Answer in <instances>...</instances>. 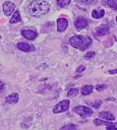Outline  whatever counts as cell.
I'll return each instance as SVG.
<instances>
[{
  "instance_id": "obj_1",
  "label": "cell",
  "mask_w": 117,
  "mask_h": 130,
  "mask_svg": "<svg viewBox=\"0 0 117 130\" xmlns=\"http://www.w3.org/2000/svg\"><path fill=\"white\" fill-rule=\"evenodd\" d=\"M49 3L43 0H33L28 6V11L33 18H41L44 16L49 12Z\"/></svg>"
},
{
  "instance_id": "obj_2",
  "label": "cell",
  "mask_w": 117,
  "mask_h": 130,
  "mask_svg": "<svg viewBox=\"0 0 117 130\" xmlns=\"http://www.w3.org/2000/svg\"><path fill=\"white\" fill-rule=\"evenodd\" d=\"M69 44L78 50L85 51L92 44V39L89 36H73L69 40Z\"/></svg>"
},
{
  "instance_id": "obj_3",
  "label": "cell",
  "mask_w": 117,
  "mask_h": 130,
  "mask_svg": "<svg viewBox=\"0 0 117 130\" xmlns=\"http://www.w3.org/2000/svg\"><path fill=\"white\" fill-rule=\"evenodd\" d=\"M73 112L76 114H78L81 117H89L92 115L93 110L91 107L86 106H77L73 107Z\"/></svg>"
},
{
  "instance_id": "obj_4",
  "label": "cell",
  "mask_w": 117,
  "mask_h": 130,
  "mask_svg": "<svg viewBox=\"0 0 117 130\" xmlns=\"http://www.w3.org/2000/svg\"><path fill=\"white\" fill-rule=\"evenodd\" d=\"M70 106V101L69 100H63L59 102L56 106L53 107V113H62L69 109Z\"/></svg>"
},
{
  "instance_id": "obj_5",
  "label": "cell",
  "mask_w": 117,
  "mask_h": 130,
  "mask_svg": "<svg viewBox=\"0 0 117 130\" xmlns=\"http://www.w3.org/2000/svg\"><path fill=\"white\" fill-rule=\"evenodd\" d=\"M88 25H89V21L85 17H78L74 22V26H75L76 30H78V31H81L85 28H87Z\"/></svg>"
},
{
  "instance_id": "obj_6",
  "label": "cell",
  "mask_w": 117,
  "mask_h": 130,
  "mask_svg": "<svg viewBox=\"0 0 117 130\" xmlns=\"http://www.w3.org/2000/svg\"><path fill=\"white\" fill-rule=\"evenodd\" d=\"M2 9H3V13L6 17L11 16V14L15 11V4L11 1H6L3 3V6H2Z\"/></svg>"
},
{
  "instance_id": "obj_7",
  "label": "cell",
  "mask_w": 117,
  "mask_h": 130,
  "mask_svg": "<svg viewBox=\"0 0 117 130\" xmlns=\"http://www.w3.org/2000/svg\"><path fill=\"white\" fill-rule=\"evenodd\" d=\"M22 36L25 38L26 40H28V41H33V40H35L36 38H37V36H38V34L36 31H34V30H30V29H26V30H22Z\"/></svg>"
},
{
  "instance_id": "obj_8",
  "label": "cell",
  "mask_w": 117,
  "mask_h": 130,
  "mask_svg": "<svg viewBox=\"0 0 117 130\" xmlns=\"http://www.w3.org/2000/svg\"><path fill=\"white\" fill-rule=\"evenodd\" d=\"M17 48L21 51H24V52H32L34 51V46L33 44H30L28 42H24V41H21V42H18L16 44Z\"/></svg>"
},
{
  "instance_id": "obj_9",
  "label": "cell",
  "mask_w": 117,
  "mask_h": 130,
  "mask_svg": "<svg viewBox=\"0 0 117 130\" xmlns=\"http://www.w3.org/2000/svg\"><path fill=\"white\" fill-rule=\"evenodd\" d=\"M57 32H63L68 27V21L65 18H58L57 19Z\"/></svg>"
},
{
  "instance_id": "obj_10",
  "label": "cell",
  "mask_w": 117,
  "mask_h": 130,
  "mask_svg": "<svg viewBox=\"0 0 117 130\" xmlns=\"http://www.w3.org/2000/svg\"><path fill=\"white\" fill-rule=\"evenodd\" d=\"M5 102L9 105H15L19 102V94L18 93H12L5 98Z\"/></svg>"
},
{
  "instance_id": "obj_11",
  "label": "cell",
  "mask_w": 117,
  "mask_h": 130,
  "mask_svg": "<svg viewBox=\"0 0 117 130\" xmlns=\"http://www.w3.org/2000/svg\"><path fill=\"white\" fill-rule=\"evenodd\" d=\"M95 32L97 34V36H106L109 34V26L108 25H101L100 27L96 28Z\"/></svg>"
},
{
  "instance_id": "obj_12",
  "label": "cell",
  "mask_w": 117,
  "mask_h": 130,
  "mask_svg": "<svg viewBox=\"0 0 117 130\" xmlns=\"http://www.w3.org/2000/svg\"><path fill=\"white\" fill-rule=\"evenodd\" d=\"M99 116L100 118H102L103 120H107V121H114L115 120V116L108 111H101L99 113Z\"/></svg>"
},
{
  "instance_id": "obj_13",
  "label": "cell",
  "mask_w": 117,
  "mask_h": 130,
  "mask_svg": "<svg viewBox=\"0 0 117 130\" xmlns=\"http://www.w3.org/2000/svg\"><path fill=\"white\" fill-rule=\"evenodd\" d=\"M93 89H94V87L92 85H84L81 88V94L83 96H90L93 92Z\"/></svg>"
},
{
  "instance_id": "obj_14",
  "label": "cell",
  "mask_w": 117,
  "mask_h": 130,
  "mask_svg": "<svg viewBox=\"0 0 117 130\" xmlns=\"http://www.w3.org/2000/svg\"><path fill=\"white\" fill-rule=\"evenodd\" d=\"M102 5L113 10H117V0H102Z\"/></svg>"
},
{
  "instance_id": "obj_15",
  "label": "cell",
  "mask_w": 117,
  "mask_h": 130,
  "mask_svg": "<svg viewBox=\"0 0 117 130\" xmlns=\"http://www.w3.org/2000/svg\"><path fill=\"white\" fill-rule=\"evenodd\" d=\"M105 15V11L103 9H94L92 12V16L94 19H100Z\"/></svg>"
},
{
  "instance_id": "obj_16",
  "label": "cell",
  "mask_w": 117,
  "mask_h": 130,
  "mask_svg": "<svg viewBox=\"0 0 117 130\" xmlns=\"http://www.w3.org/2000/svg\"><path fill=\"white\" fill-rule=\"evenodd\" d=\"M21 14H20V12H19V10H16V11H14V14H13V16L12 18L10 19V24H16V23H19V22H21Z\"/></svg>"
},
{
  "instance_id": "obj_17",
  "label": "cell",
  "mask_w": 117,
  "mask_h": 130,
  "mask_svg": "<svg viewBox=\"0 0 117 130\" xmlns=\"http://www.w3.org/2000/svg\"><path fill=\"white\" fill-rule=\"evenodd\" d=\"M111 122L113 121H107V120H101L100 118H95L93 120V124L95 126H100V125H109Z\"/></svg>"
},
{
  "instance_id": "obj_18",
  "label": "cell",
  "mask_w": 117,
  "mask_h": 130,
  "mask_svg": "<svg viewBox=\"0 0 117 130\" xmlns=\"http://www.w3.org/2000/svg\"><path fill=\"white\" fill-rule=\"evenodd\" d=\"M79 94V89L78 88H71L67 92V97L69 98H74Z\"/></svg>"
},
{
  "instance_id": "obj_19",
  "label": "cell",
  "mask_w": 117,
  "mask_h": 130,
  "mask_svg": "<svg viewBox=\"0 0 117 130\" xmlns=\"http://www.w3.org/2000/svg\"><path fill=\"white\" fill-rule=\"evenodd\" d=\"M88 105H90L92 107H94V108H99V107H100V106L102 105V101H100V100H97V101H91V102H88Z\"/></svg>"
},
{
  "instance_id": "obj_20",
  "label": "cell",
  "mask_w": 117,
  "mask_h": 130,
  "mask_svg": "<svg viewBox=\"0 0 117 130\" xmlns=\"http://www.w3.org/2000/svg\"><path fill=\"white\" fill-rule=\"evenodd\" d=\"M71 3V0H56V4L58 5L60 8L66 7Z\"/></svg>"
},
{
  "instance_id": "obj_21",
  "label": "cell",
  "mask_w": 117,
  "mask_h": 130,
  "mask_svg": "<svg viewBox=\"0 0 117 130\" xmlns=\"http://www.w3.org/2000/svg\"><path fill=\"white\" fill-rule=\"evenodd\" d=\"M59 130H78V126L75 124H65L63 125Z\"/></svg>"
},
{
  "instance_id": "obj_22",
  "label": "cell",
  "mask_w": 117,
  "mask_h": 130,
  "mask_svg": "<svg viewBox=\"0 0 117 130\" xmlns=\"http://www.w3.org/2000/svg\"><path fill=\"white\" fill-rule=\"evenodd\" d=\"M85 70H86V66H85V65H80V66L77 68V70H76L75 78H78L79 76H81V74L83 73Z\"/></svg>"
},
{
  "instance_id": "obj_23",
  "label": "cell",
  "mask_w": 117,
  "mask_h": 130,
  "mask_svg": "<svg viewBox=\"0 0 117 130\" xmlns=\"http://www.w3.org/2000/svg\"><path fill=\"white\" fill-rule=\"evenodd\" d=\"M107 88H108V86L106 84H97L95 86V90L97 92H102V91H104V90L107 89Z\"/></svg>"
},
{
  "instance_id": "obj_24",
  "label": "cell",
  "mask_w": 117,
  "mask_h": 130,
  "mask_svg": "<svg viewBox=\"0 0 117 130\" xmlns=\"http://www.w3.org/2000/svg\"><path fill=\"white\" fill-rule=\"evenodd\" d=\"M94 56H95V52H94V51H89V52H87V53L85 54L84 58H85L86 60H90V59L93 58Z\"/></svg>"
},
{
  "instance_id": "obj_25",
  "label": "cell",
  "mask_w": 117,
  "mask_h": 130,
  "mask_svg": "<svg viewBox=\"0 0 117 130\" xmlns=\"http://www.w3.org/2000/svg\"><path fill=\"white\" fill-rule=\"evenodd\" d=\"M105 130H117V123H113L111 122L109 125H107Z\"/></svg>"
},
{
  "instance_id": "obj_26",
  "label": "cell",
  "mask_w": 117,
  "mask_h": 130,
  "mask_svg": "<svg viewBox=\"0 0 117 130\" xmlns=\"http://www.w3.org/2000/svg\"><path fill=\"white\" fill-rule=\"evenodd\" d=\"M83 4L85 5H91V4H93V3H95L97 0H80Z\"/></svg>"
},
{
  "instance_id": "obj_27",
  "label": "cell",
  "mask_w": 117,
  "mask_h": 130,
  "mask_svg": "<svg viewBox=\"0 0 117 130\" xmlns=\"http://www.w3.org/2000/svg\"><path fill=\"white\" fill-rule=\"evenodd\" d=\"M4 87H5V84H4L3 82H2L1 80H0V92L4 90Z\"/></svg>"
},
{
  "instance_id": "obj_28",
  "label": "cell",
  "mask_w": 117,
  "mask_h": 130,
  "mask_svg": "<svg viewBox=\"0 0 117 130\" xmlns=\"http://www.w3.org/2000/svg\"><path fill=\"white\" fill-rule=\"evenodd\" d=\"M108 73H109V74H111V75H114V74H117V68H116V69H112V70H109Z\"/></svg>"
},
{
  "instance_id": "obj_29",
  "label": "cell",
  "mask_w": 117,
  "mask_h": 130,
  "mask_svg": "<svg viewBox=\"0 0 117 130\" xmlns=\"http://www.w3.org/2000/svg\"><path fill=\"white\" fill-rule=\"evenodd\" d=\"M116 22H117V17H116Z\"/></svg>"
}]
</instances>
